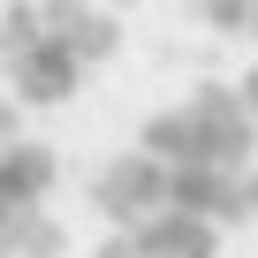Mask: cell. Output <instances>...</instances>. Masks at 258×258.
I'll use <instances>...</instances> for the list:
<instances>
[{"label":"cell","mask_w":258,"mask_h":258,"mask_svg":"<svg viewBox=\"0 0 258 258\" xmlns=\"http://www.w3.org/2000/svg\"><path fill=\"white\" fill-rule=\"evenodd\" d=\"M243 99H250V114H258V61L243 69Z\"/></svg>","instance_id":"11"},{"label":"cell","mask_w":258,"mask_h":258,"mask_svg":"<svg viewBox=\"0 0 258 258\" xmlns=\"http://www.w3.org/2000/svg\"><path fill=\"white\" fill-rule=\"evenodd\" d=\"M8 250H16V258H61V250H69V235H61V220H46L38 205H23V220H16Z\"/></svg>","instance_id":"8"},{"label":"cell","mask_w":258,"mask_h":258,"mask_svg":"<svg viewBox=\"0 0 258 258\" xmlns=\"http://www.w3.org/2000/svg\"><path fill=\"white\" fill-rule=\"evenodd\" d=\"M167 205H182V213H205V220H250V205H243V167H220V160H182V167H167Z\"/></svg>","instance_id":"4"},{"label":"cell","mask_w":258,"mask_h":258,"mask_svg":"<svg viewBox=\"0 0 258 258\" xmlns=\"http://www.w3.org/2000/svg\"><path fill=\"white\" fill-rule=\"evenodd\" d=\"M137 243H145V258H220V220L182 213V205H160L137 228Z\"/></svg>","instance_id":"5"},{"label":"cell","mask_w":258,"mask_h":258,"mask_svg":"<svg viewBox=\"0 0 258 258\" xmlns=\"http://www.w3.org/2000/svg\"><path fill=\"white\" fill-rule=\"evenodd\" d=\"M137 145H145V152H160L167 167H182V160H213V152H205V129H198V114H190V99H182V106H160V114H145Z\"/></svg>","instance_id":"6"},{"label":"cell","mask_w":258,"mask_h":258,"mask_svg":"<svg viewBox=\"0 0 258 258\" xmlns=\"http://www.w3.org/2000/svg\"><path fill=\"white\" fill-rule=\"evenodd\" d=\"M243 205H250V220H258V167H243Z\"/></svg>","instance_id":"10"},{"label":"cell","mask_w":258,"mask_h":258,"mask_svg":"<svg viewBox=\"0 0 258 258\" xmlns=\"http://www.w3.org/2000/svg\"><path fill=\"white\" fill-rule=\"evenodd\" d=\"M91 205L114 220V228H145L160 205H167V160L160 152H121V160H106L99 167V182H91Z\"/></svg>","instance_id":"1"},{"label":"cell","mask_w":258,"mask_h":258,"mask_svg":"<svg viewBox=\"0 0 258 258\" xmlns=\"http://www.w3.org/2000/svg\"><path fill=\"white\" fill-rule=\"evenodd\" d=\"M46 190H53V152L46 145H0V198L8 205H46Z\"/></svg>","instance_id":"7"},{"label":"cell","mask_w":258,"mask_h":258,"mask_svg":"<svg viewBox=\"0 0 258 258\" xmlns=\"http://www.w3.org/2000/svg\"><path fill=\"white\" fill-rule=\"evenodd\" d=\"M190 114H198L205 152H213L220 167H250V160H258V114H250L243 84H198V91H190Z\"/></svg>","instance_id":"3"},{"label":"cell","mask_w":258,"mask_h":258,"mask_svg":"<svg viewBox=\"0 0 258 258\" xmlns=\"http://www.w3.org/2000/svg\"><path fill=\"white\" fill-rule=\"evenodd\" d=\"M91 258H145V243H137V228H114V235H99Z\"/></svg>","instance_id":"9"},{"label":"cell","mask_w":258,"mask_h":258,"mask_svg":"<svg viewBox=\"0 0 258 258\" xmlns=\"http://www.w3.org/2000/svg\"><path fill=\"white\" fill-rule=\"evenodd\" d=\"M38 16H46V8H38ZM84 69H91V61H84L53 23H46V31H38V46H23V53L8 61V84H16V99H23V106H69V99H76V84H84Z\"/></svg>","instance_id":"2"}]
</instances>
